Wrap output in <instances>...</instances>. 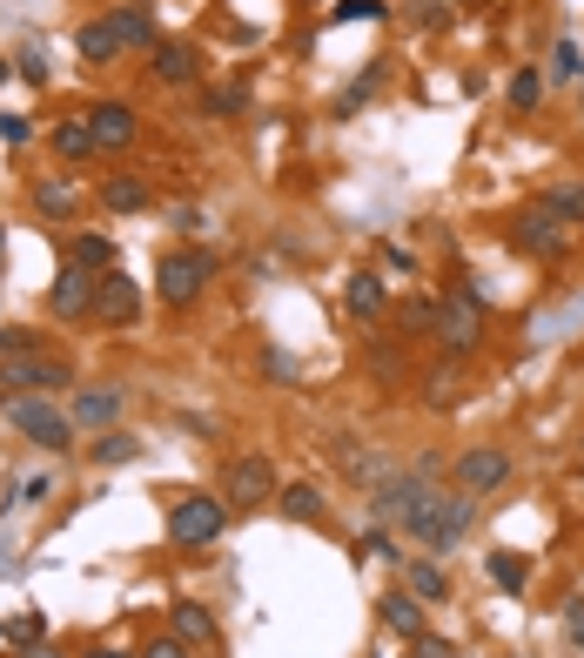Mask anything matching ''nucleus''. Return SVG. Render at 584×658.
<instances>
[{
	"label": "nucleus",
	"mask_w": 584,
	"mask_h": 658,
	"mask_svg": "<svg viewBox=\"0 0 584 658\" xmlns=\"http://www.w3.org/2000/svg\"><path fill=\"white\" fill-rule=\"evenodd\" d=\"M209 276H215V256L209 250H169V256L155 263V296L169 303V309H189V303H202Z\"/></svg>",
	"instance_id": "obj_2"
},
{
	"label": "nucleus",
	"mask_w": 584,
	"mask_h": 658,
	"mask_svg": "<svg viewBox=\"0 0 584 658\" xmlns=\"http://www.w3.org/2000/svg\"><path fill=\"white\" fill-rule=\"evenodd\" d=\"M47 309H54L61 322H81V316H95V276L67 263V269L54 276V289H47Z\"/></svg>",
	"instance_id": "obj_11"
},
{
	"label": "nucleus",
	"mask_w": 584,
	"mask_h": 658,
	"mask_svg": "<svg viewBox=\"0 0 584 658\" xmlns=\"http://www.w3.org/2000/svg\"><path fill=\"white\" fill-rule=\"evenodd\" d=\"M102 209L108 215H141L148 209V182L141 176H108L102 182Z\"/></svg>",
	"instance_id": "obj_22"
},
{
	"label": "nucleus",
	"mask_w": 584,
	"mask_h": 658,
	"mask_svg": "<svg viewBox=\"0 0 584 658\" xmlns=\"http://www.w3.org/2000/svg\"><path fill=\"white\" fill-rule=\"evenodd\" d=\"M229 531V505L222 498H182L176 511H169V544H182V551H202V544H215Z\"/></svg>",
	"instance_id": "obj_4"
},
{
	"label": "nucleus",
	"mask_w": 584,
	"mask_h": 658,
	"mask_svg": "<svg viewBox=\"0 0 584 658\" xmlns=\"http://www.w3.org/2000/svg\"><path fill=\"white\" fill-rule=\"evenodd\" d=\"M135 128H141V121H135V108H128V102H95V108H88V135H95V148H102V155L128 148V141H135Z\"/></svg>",
	"instance_id": "obj_12"
},
{
	"label": "nucleus",
	"mask_w": 584,
	"mask_h": 658,
	"mask_svg": "<svg viewBox=\"0 0 584 658\" xmlns=\"http://www.w3.org/2000/svg\"><path fill=\"white\" fill-rule=\"evenodd\" d=\"M34 209H41L47 222H67V215L81 209V189H74L67 176H41V182H34Z\"/></svg>",
	"instance_id": "obj_19"
},
{
	"label": "nucleus",
	"mask_w": 584,
	"mask_h": 658,
	"mask_svg": "<svg viewBox=\"0 0 584 658\" xmlns=\"http://www.w3.org/2000/svg\"><path fill=\"white\" fill-rule=\"evenodd\" d=\"M511 242H518L524 256H538V263H558V256H564V222L538 202V209H524V215L511 222Z\"/></svg>",
	"instance_id": "obj_9"
},
{
	"label": "nucleus",
	"mask_w": 584,
	"mask_h": 658,
	"mask_svg": "<svg viewBox=\"0 0 584 658\" xmlns=\"http://www.w3.org/2000/svg\"><path fill=\"white\" fill-rule=\"evenodd\" d=\"M8 424L28 437V444H41V450H67L81 431H74V417H67V410H54L41 390H14L8 396Z\"/></svg>",
	"instance_id": "obj_1"
},
{
	"label": "nucleus",
	"mask_w": 584,
	"mask_h": 658,
	"mask_svg": "<svg viewBox=\"0 0 584 658\" xmlns=\"http://www.w3.org/2000/svg\"><path fill=\"white\" fill-rule=\"evenodd\" d=\"M564 632H571V645L584 651V598H564Z\"/></svg>",
	"instance_id": "obj_40"
},
{
	"label": "nucleus",
	"mask_w": 584,
	"mask_h": 658,
	"mask_svg": "<svg viewBox=\"0 0 584 658\" xmlns=\"http://www.w3.org/2000/svg\"><path fill=\"white\" fill-rule=\"evenodd\" d=\"M0 256H8V235H0Z\"/></svg>",
	"instance_id": "obj_46"
},
{
	"label": "nucleus",
	"mask_w": 584,
	"mask_h": 658,
	"mask_svg": "<svg viewBox=\"0 0 584 658\" xmlns=\"http://www.w3.org/2000/svg\"><path fill=\"white\" fill-rule=\"evenodd\" d=\"M410 658H457V651H450L444 638H431V632H416V638H410Z\"/></svg>",
	"instance_id": "obj_38"
},
{
	"label": "nucleus",
	"mask_w": 584,
	"mask_h": 658,
	"mask_svg": "<svg viewBox=\"0 0 584 658\" xmlns=\"http://www.w3.org/2000/svg\"><path fill=\"white\" fill-rule=\"evenodd\" d=\"M135 457H141V444L121 437V431H108V437L95 444V464H135Z\"/></svg>",
	"instance_id": "obj_32"
},
{
	"label": "nucleus",
	"mask_w": 584,
	"mask_h": 658,
	"mask_svg": "<svg viewBox=\"0 0 584 658\" xmlns=\"http://www.w3.org/2000/svg\"><path fill=\"white\" fill-rule=\"evenodd\" d=\"M8 638H14V645H41V618H14Z\"/></svg>",
	"instance_id": "obj_41"
},
{
	"label": "nucleus",
	"mask_w": 584,
	"mask_h": 658,
	"mask_svg": "<svg viewBox=\"0 0 584 658\" xmlns=\"http://www.w3.org/2000/svg\"><path fill=\"white\" fill-rule=\"evenodd\" d=\"M0 81H14V61H0Z\"/></svg>",
	"instance_id": "obj_45"
},
{
	"label": "nucleus",
	"mask_w": 584,
	"mask_h": 658,
	"mask_svg": "<svg viewBox=\"0 0 584 658\" xmlns=\"http://www.w3.org/2000/svg\"><path fill=\"white\" fill-rule=\"evenodd\" d=\"M121 410H128V396L115 390V383H88V390H74V410H67V417H74V431L81 437H102V431H115L121 424Z\"/></svg>",
	"instance_id": "obj_8"
},
{
	"label": "nucleus",
	"mask_w": 584,
	"mask_h": 658,
	"mask_svg": "<svg viewBox=\"0 0 584 658\" xmlns=\"http://www.w3.org/2000/svg\"><path fill=\"white\" fill-rule=\"evenodd\" d=\"M396 322H403V337H437V303L410 296V303H396Z\"/></svg>",
	"instance_id": "obj_26"
},
{
	"label": "nucleus",
	"mask_w": 584,
	"mask_h": 658,
	"mask_svg": "<svg viewBox=\"0 0 584 658\" xmlns=\"http://www.w3.org/2000/svg\"><path fill=\"white\" fill-rule=\"evenodd\" d=\"M28 350H41V343H34V329H21V322L0 329V357H28Z\"/></svg>",
	"instance_id": "obj_35"
},
{
	"label": "nucleus",
	"mask_w": 584,
	"mask_h": 658,
	"mask_svg": "<svg viewBox=\"0 0 584 658\" xmlns=\"http://www.w3.org/2000/svg\"><path fill=\"white\" fill-rule=\"evenodd\" d=\"M141 658H189V645L169 632V638H148V645H141Z\"/></svg>",
	"instance_id": "obj_39"
},
{
	"label": "nucleus",
	"mask_w": 584,
	"mask_h": 658,
	"mask_svg": "<svg viewBox=\"0 0 584 658\" xmlns=\"http://www.w3.org/2000/svg\"><path fill=\"white\" fill-rule=\"evenodd\" d=\"M383 303H390V296H383V276H370V269H363V276H350V283H343V309H350L357 322H376V316H383Z\"/></svg>",
	"instance_id": "obj_20"
},
{
	"label": "nucleus",
	"mask_w": 584,
	"mask_h": 658,
	"mask_svg": "<svg viewBox=\"0 0 584 658\" xmlns=\"http://www.w3.org/2000/svg\"><path fill=\"white\" fill-rule=\"evenodd\" d=\"M47 67H54V61H47V47H41V41H28V47L14 54V74L28 81V88H47Z\"/></svg>",
	"instance_id": "obj_30"
},
{
	"label": "nucleus",
	"mask_w": 584,
	"mask_h": 658,
	"mask_svg": "<svg viewBox=\"0 0 584 658\" xmlns=\"http://www.w3.org/2000/svg\"><path fill=\"white\" fill-rule=\"evenodd\" d=\"M457 390H464V376H457V363L431 376V403H457Z\"/></svg>",
	"instance_id": "obj_37"
},
{
	"label": "nucleus",
	"mask_w": 584,
	"mask_h": 658,
	"mask_svg": "<svg viewBox=\"0 0 584 658\" xmlns=\"http://www.w3.org/2000/svg\"><path fill=\"white\" fill-rule=\"evenodd\" d=\"M135 316H141V283L121 276V269L95 276V322H102V329H128Z\"/></svg>",
	"instance_id": "obj_7"
},
{
	"label": "nucleus",
	"mask_w": 584,
	"mask_h": 658,
	"mask_svg": "<svg viewBox=\"0 0 584 658\" xmlns=\"http://www.w3.org/2000/svg\"><path fill=\"white\" fill-rule=\"evenodd\" d=\"M276 511L289 518V524H322V511H329V498L316 484H283L276 490Z\"/></svg>",
	"instance_id": "obj_17"
},
{
	"label": "nucleus",
	"mask_w": 584,
	"mask_h": 658,
	"mask_svg": "<svg viewBox=\"0 0 584 658\" xmlns=\"http://www.w3.org/2000/svg\"><path fill=\"white\" fill-rule=\"evenodd\" d=\"M148 67H155V81H169V88H189V81L202 74V54H195L189 41H161V47L148 54Z\"/></svg>",
	"instance_id": "obj_14"
},
{
	"label": "nucleus",
	"mask_w": 584,
	"mask_h": 658,
	"mask_svg": "<svg viewBox=\"0 0 584 658\" xmlns=\"http://www.w3.org/2000/svg\"><path fill=\"white\" fill-rule=\"evenodd\" d=\"M54 148H61V161H88V155H102L95 135H88V121H61V128H54Z\"/></svg>",
	"instance_id": "obj_27"
},
{
	"label": "nucleus",
	"mask_w": 584,
	"mask_h": 658,
	"mask_svg": "<svg viewBox=\"0 0 584 658\" xmlns=\"http://www.w3.org/2000/svg\"><path fill=\"white\" fill-rule=\"evenodd\" d=\"M544 209H551L564 229H577V222H584V182H558V189H544Z\"/></svg>",
	"instance_id": "obj_25"
},
{
	"label": "nucleus",
	"mask_w": 584,
	"mask_h": 658,
	"mask_svg": "<svg viewBox=\"0 0 584 658\" xmlns=\"http://www.w3.org/2000/svg\"><path fill=\"white\" fill-rule=\"evenodd\" d=\"M276 490H283V484H276V464H269V457H235L229 477H222V505H229V511H256V505L276 498Z\"/></svg>",
	"instance_id": "obj_6"
},
{
	"label": "nucleus",
	"mask_w": 584,
	"mask_h": 658,
	"mask_svg": "<svg viewBox=\"0 0 584 658\" xmlns=\"http://www.w3.org/2000/svg\"><path fill=\"white\" fill-rule=\"evenodd\" d=\"M437 343L450 357H470L484 343V303H477V289H450L437 303Z\"/></svg>",
	"instance_id": "obj_3"
},
{
	"label": "nucleus",
	"mask_w": 584,
	"mask_h": 658,
	"mask_svg": "<svg viewBox=\"0 0 584 658\" xmlns=\"http://www.w3.org/2000/svg\"><path fill=\"white\" fill-rule=\"evenodd\" d=\"M74 383V370H67V357H47V350H28V357H0V390H67Z\"/></svg>",
	"instance_id": "obj_5"
},
{
	"label": "nucleus",
	"mask_w": 584,
	"mask_h": 658,
	"mask_svg": "<svg viewBox=\"0 0 584 658\" xmlns=\"http://www.w3.org/2000/svg\"><path fill=\"white\" fill-rule=\"evenodd\" d=\"M81 658H128V651H81Z\"/></svg>",
	"instance_id": "obj_44"
},
{
	"label": "nucleus",
	"mask_w": 584,
	"mask_h": 658,
	"mask_svg": "<svg viewBox=\"0 0 584 658\" xmlns=\"http://www.w3.org/2000/svg\"><path fill=\"white\" fill-rule=\"evenodd\" d=\"M376 81H383V67H370V74H357V81H350V88H343V102H337V115H357V108H363V102L376 95Z\"/></svg>",
	"instance_id": "obj_33"
},
{
	"label": "nucleus",
	"mask_w": 584,
	"mask_h": 658,
	"mask_svg": "<svg viewBox=\"0 0 584 658\" xmlns=\"http://www.w3.org/2000/svg\"><path fill=\"white\" fill-rule=\"evenodd\" d=\"M176 638H182V645H215L222 632H215V618H209L202 605H189V598H182V605H176Z\"/></svg>",
	"instance_id": "obj_24"
},
{
	"label": "nucleus",
	"mask_w": 584,
	"mask_h": 658,
	"mask_svg": "<svg viewBox=\"0 0 584 658\" xmlns=\"http://www.w3.org/2000/svg\"><path fill=\"white\" fill-rule=\"evenodd\" d=\"M67 263L88 269V276H108V269H115V242H108L102 229H81V235L67 242Z\"/></svg>",
	"instance_id": "obj_16"
},
{
	"label": "nucleus",
	"mask_w": 584,
	"mask_h": 658,
	"mask_svg": "<svg viewBox=\"0 0 584 658\" xmlns=\"http://www.w3.org/2000/svg\"><path fill=\"white\" fill-rule=\"evenodd\" d=\"M14 658H61V651H54V645H47V638H41V645H21V651H14Z\"/></svg>",
	"instance_id": "obj_43"
},
{
	"label": "nucleus",
	"mask_w": 584,
	"mask_h": 658,
	"mask_svg": "<svg viewBox=\"0 0 584 658\" xmlns=\"http://www.w3.org/2000/svg\"><path fill=\"white\" fill-rule=\"evenodd\" d=\"M470 524H477V498H470V490H450V505L437 511V524H431V551H457L464 538H470Z\"/></svg>",
	"instance_id": "obj_13"
},
{
	"label": "nucleus",
	"mask_w": 584,
	"mask_h": 658,
	"mask_svg": "<svg viewBox=\"0 0 584 658\" xmlns=\"http://www.w3.org/2000/svg\"><path fill=\"white\" fill-rule=\"evenodd\" d=\"M47 490H54V477H28V484H21V498H28V505H47Z\"/></svg>",
	"instance_id": "obj_42"
},
{
	"label": "nucleus",
	"mask_w": 584,
	"mask_h": 658,
	"mask_svg": "<svg viewBox=\"0 0 584 658\" xmlns=\"http://www.w3.org/2000/svg\"><path fill=\"white\" fill-rule=\"evenodd\" d=\"M108 28L121 34V47H135V54H155L161 47V34H155V14L141 8V0H121V8L108 14Z\"/></svg>",
	"instance_id": "obj_15"
},
{
	"label": "nucleus",
	"mask_w": 584,
	"mask_h": 658,
	"mask_svg": "<svg viewBox=\"0 0 584 658\" xmlns=\"http://www.w3.org/2000/svg\"><path fill=\"white\" fill-rule=\"evenodd\" d=\"M538 102H544V74H538V67H518V74H511V108L531 115Z\"/></svg>",
	"instance_id": "obj_29"
},
{
	"label": "nucleus",
	"mask_w": 584,
	"mask_h": 658,
	"mask_svg": "<svg viewBox=\"0 0 584 658\" xmlns=\"http://www.w3.org/2000/svg\"><path fill=\"white\" fill-rule=\"evenodd\" d=\"M202 115H215V121L248 115V88H202Z\"/></svg>",
	"instance_id": "obj_28"
},
{
	"label": "nucleus",
	"mask_w": 584,
	"mask_h": 658,
	"mask_svg": "<svg viewBox=\"0 0 584 658\" xmlns=\"http://www.w3.org/2000/svg\"><path fill=\"white\" fill-rule=\"evenodd\" d=\"M505 484H511V457H505V450L477 444V450L457 457V490H470V498H484V490H505Z\"/></svg>",
	"instance_id": "obj_10"
},
{
	"label": "nucleus",
	"mask_w": 584,
	"mask_h": 658,
	"mask_svg": "<svg viewBox=\"0 0 584 658\" xmlns=\"http://www.w3.org/2000/svg\"><path fill=\"white\" fill-rule=\"evenodd\" d=\"M383 625H390V632H403V638H416V632H424V598L390 592V598H383Z\"/></svg>",
	"instance_id": "obj_23"
},
{
	"label": "nucleus",
	"mask_w": 584,
	"mask_h": 658,
	"mask_svg": "<svg viewBox=\"0 0 584 658\" xmlns=\"http://www.w3.org/2000/svg\"><path fill=\"white\" fill-rule=\"evenodd\" d=\"M551 74H558V81H577V74H584V54H577V41H558V47H551Z\"/></svg>",
	"instance_id": "obj_34"
},
{
	"label": "nucleus",
	"mask_w": 584,
	"mask_h": 658,
	"mask_svg": "<svg viewBox=\"0 0 584 658\" xmlns=\"http://www.w3.org/2000/svg\"><path fill=\"white\" fill-rule=\"evenodd\" d=\"M383 14H390L383 0H343V8L329 14V21H383Z\"/></svg>",
	"instance_id": "obj_36"
},
{
	"label": "nucleus",
	"mask_w": 584,
	"mask_h": 658,
	"mask_svg": "<svg viewBox=\"0 0 584 658\" xmlns=\"http://www.w3.org/2000/svg\"><path fill=\"white\" fill-rule=\"evenodd\" d=\"M490 579H497V585H505V592L518 598V592H524V579H531V571H524V558H511V551H490Z\"/></svg>",
	"instance_id": "obj_31"
},
{
	"label": "nucleus",
	"mask_w": 584,
	"mask_h": 658,
	"mask_svg": "<svg viewBox=\"0 0 584 658\" xmlns=\"http://www.w3.org/2000/svg\"><path fill=\"white\" fill-rule=\"evenodd\" d=\"M74 54L95 61V67H108V61H121V34H115L108 21H81V28H74Z\"/></svg>",
	"instance_id": "obj_18"
},
{
	"label": "nucleus",
	"mask_w": 584,
	"mask_h": 658,
	"mask_svg": "<svg viewBox=\"0 0 584 658\" xmlns=\"http://www.w3.org/2000/svg\"><path fill=\"white\" fill-rule=\"evenodd\" d=\"M403 579H410V598H424V605H444V598H450L444 564H431V558H410V564H403Z\"/></svg>",
	"instance_id": "obj_21"
}]
</instances>
